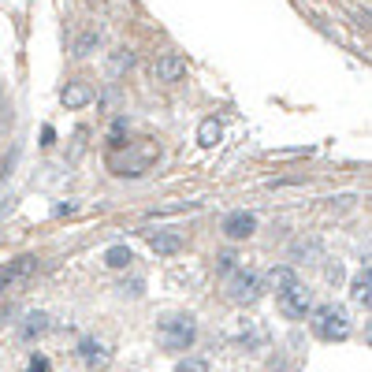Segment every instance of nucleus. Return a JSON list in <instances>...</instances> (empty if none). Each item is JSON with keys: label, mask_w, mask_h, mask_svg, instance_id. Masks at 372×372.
Returning <instances> with one entry per match:
<instances>
[{"label": "nucleus", "mask_w": 372, "mask_h": 372, "mask_svg": "<svg viewBox=\"0 0 372 372\" xmlns=\"http://www.w3.org/2000/svg\"><path fill=\"white\" fill-rule=\"evenodd\" d=\"M313 332H317L320 339H328V343L346 339V335H350V313H346L343 306H335V302L313 309Z\"/></svg>", "instance_id": "1"}, {"label": "nucleus", "mask_w": 372, "mask_h": 372, "mask_svg": "<svg viewBox=\"0 0 372 372\" xmlns=\"http://www.w3.org/2000/svg\"><path fill=\"white\" fill-rule=\"evenodd\" d=\"M194 335H198V324H194L190 317H168V320H160V328H157V339H160V346H168V350H186V346L194 343Z\"/></svg>", "instance_id": "2"}, {"label": "nucleus", "mask_w": 372, "mask_h": 372, "mask_svg": "<svg viewBox=\"0 0 372 372\" xmlns=\"http://www.w3.org/2000/svg\"><path fill=\"white\" fill-rule=\"evenodd\" d=\"M261 276L257 272H235L227 279V298L235 302V306H253V302L261 298Z\"/></svg>", "instance_id": "3"}, {"label": "nucleus", "mask_w": 372, "mask_h": 372, "mask_svg": "<svg viewBox=\"0 0 372 372\" xmlns=\"http://www.w3.org/2000/svg\"><path fill=\"white\" fill-rule=\"evenodd\" d=\"M279 309L287 313V317H306V313H313V291L302 283L287 287L283 294H279Z\"/></svg>", "instance_id": "4"}, {"label": "nucleus", "mask_w": 372, "mask_h": 372, "mask_svg": "<svg viewBox=\"0 0 372 372\" xmlns=\"http://www.w3.org/2000/svg\"><path fill=\"white\" fill-rule=\"evenodd\" d=\"M79 358H82V365L86 369H108L112 365V346H108L105 339H82L79 343Z\"/></svg>", "instance_id": "5"}, {"label": "nucleus", "mask_w": 372, "mask_h": 372, "mask_svg": "<svg viewBox=\"0 0 372 372\" xmlns=\"http://www.w3.org/2000/svg\"><path fill=\"white\" fill-rule=\"evenodd\" d=\"M183 75H186V60H183V56H175V53L157 56V64H153V79L157 82H179Z\"/></svg>", "instance_id": "6"}, {"label": "nucleus", "mask_w": 372, "mask_h": 372, "mask_svg": "<svg viewBox=\"0 0 372 372\" xmlns=\"http://www.w3.org/2000/svg\"><path fill=\"white\" fill-rule=\"evenodd\" d=\"M257 231V216L253 213H231L224 220V235L231 242H242V239H250V235Z\"/></svg>", "instance_id": "7"}, {"label": "nucleus", "mask_w": 372, "mask_h": 372, "mask_svg": "<svg viewBox=\"0 0 372 372\" xmlns=\"http://www.w3.org/2000/svg\"><path fill=\"white\" fill-rule=\"evenodd\" d=\"M60 101H64V108H86L93 101V86H86V82H67L60 90Z\"/></svg>", "instance_id": "8"}, {"label": "nucleus", "mask_w": 372, "mask_h": 372, "mask_svg": "<svg viewBox=\"0 0 372 372\" xmlns=\"http://www.w3.org/2000/svg\"><path fill=\"white\" fill-rule=\"evenodd\" d=\"M294 283H298V276H294V268H272V272L265 276V283H261V287H268V291L283 294L287 287H294Z\"/></svg>", "instance_id": "9"}, {"label": "nucleus", "mask_w": 372, "mask_h": 372, "mask_svg": "<svg viewBox=\"0 0 372 372\" xmlns=\"http://www.w3.org/2000/svg\"><path fill=\"white\" fill-rule=\"evenodd\" d=\"M350 298L358 302V306H369V302H372V272H369V265L358 272V279H354V287H350Z\"/></svg>", "instance_id": "10"}, {"label": "nucleus", "mask_w": 372, "mask_h": 372, "mask_svg": "<svg viewBox=\"0 0 372 372\" xmlns=\"http://www.w3.org/2000/svg\"><path fill=\"white\" fill-rule=\"evenodd\" d=\"M149 246H153V253H160V257H172V253L183 250V239L179 235H172V231H160V235L149 239Z\"/></svg>", "instance_id": "11"}, {"label": "nucleus", "mask_w": 372, "mask_h": 372, "mask_svg": "<svg viewBox=\"0 0 372 372\" xmlns=\"http://www.w3.org/2000/svg\"><path fill=\"white\" fill-rule=\"evenodd\" d=\"M220 138H224V127H220L216 120H205V123H201L198 127V146H205V149H213L216 146V142Z\"/></svg>", "instance_id": "12"}, {"label": "nucleus", "mask_w": 372, "mask_h": 372, "mask_svg": "<svg viewBox=\"0 0 372 372\" xmlns=\"http://www.w3.org/2000/svg\"><path fill=\"white\" fill-rule=\"evenodd\" d=\"M19 332H23V339H38V335L49 332V317H45V313H30L27 324H23Z\"/></svg>", "instance_id": "13"}, {"label": "nucleus", "mask_w": 372, "mask_h": 372, "mask_svg": "<svg viewBox=\"0 0 372 372\" xmlns=\"http://www.w3.org/2000/svg\"><path fill=\"white\" fill-rule=\"evenodd\" d=\"M131 261H134V253L127 250V246H112V250L105 253V265H108V268H127Z\"/></svg>", "instance_id": "14"}, {"label": "nucleus", "mask_w": 372, "mask_h": 372, "mask_svg": "<svg viewBox=\"0 0 372 372\" xmlns=\"http://www.w3.org/2000/svg\"><path fill=\"white\" fill-rule=\"evenodd\" d=\"M131 67H134V56L127 53V49L112 53V60H108V71H112V75H123V71H131Z\"/></svg>", "instance_id": "15"}, {"label": "nucleus", "mask_w": 372, "mask_h": 372, "mask_svg": "<svg viewBox=\"0 0 372 372\" xmlns=\"http://www.w3.org/2000/svg\"><path fill=\"white\" fill-rule=\"evenodd\" d=\"M175 372H209V365H205V361H179Z\"/></svg>", "instance_id": "16"}, {"label": "nucleus", "mask_w": 372, "mask_h": 372, "mask_svg": "<svg viewBox=\"0 0 372 372\" xmlns=\"http://www.w3.org/2000/svg\"><path fill=\"white\" fill-rule=\"evenodd\" d=\"M216 268H224V272H227V268H235V253H220V257H216Z\"/></svg>", "instance_id": "17"}, {"label": "nucleus", "mask_w": 372, "mask_h": 372, "mask_svg": "<svg viewBox=\"0 0 372 372\" xmlns=\"http://www.w3.org/2000/svg\"><path fill=\"white\" fill-rule=\"evenodd\" d=\"M53 138H56V131L53 127H45V131H41V146H53Z\"/></svg>", "instance_id": "18"}, {"label": "nucleus", "mask_w": 372, "mask_h": 372, "mask_svg": "<svg viewBox=\"0 0 372 372\" xmlns=\"http://www.w3.org/2000/svg\"><path fill=\"white\" fill-rule=\"evenodd\" d=\"M30 372H49V361H45V358H34V365H30Z\"/></svg>", "instance_id": "19"}]
</instances>
